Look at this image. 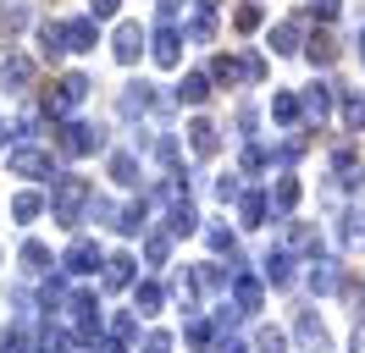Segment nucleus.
Masks as SVG:
<instances>
[{
    "instance_id": "12",
    "label": "nucleus",
    "mask_w": 365,
    "mask_h": 353,
    "mask_svg": "<svg viewBox=\"0 0 365 353\" xmlns=\"http://www.w3.org/2000/svg\"><path fill=\"white\" fill-rule=\"evenodd\" d=\"M260 353H288V342H282V331H260Z\"/></svg>"
},
{
    "instance_id": "4",
    "label": "nucleus",
    "mask_w": 365,
    "mask_h": 353,
    "mask_svg": "<svg viewBox=\"0 0 365 353\" xmlns=\"http://www.w3.org/2000/svg\"><path fill=\"white\" fill-rule=\"evenodd\" d=\"M94 265H100V248H94V243H72L67 270H78V276H83V270H94Z\"/></svg>"
},
{
    "instance_id": "17",
    "label": "nucleus",
    "mask_w": 365,
    "mask_h": 353,
    "mask_svg": "<svg viewBox=\"0 0 365 353\" xmlns=\"http://www.w3.org/2000/svg\"><path fill=\"white\" fill-rule=\"evenodd\" d=\"M17 216H23V221H28V216H39V199L23 194V199H17Z\"/></svg>"
},
{
    "instance_id": "16",
    "label": "nucleus",
    "mask_w": 365,
    "mask_h": 353,
    "mask_svg": "<svg viewBox=\"0 0 365 353\" xmlns=\"http://www.w3.org/2000/svg\"><path fill=\"white\" fill-rule=\"evenodd\" d=\"M294 199H299V188H294V182H288V176H282V182H277V204H282V210H288V204H294Z\"/></svg>"
},
{
    "instance_id": "15",
    "label": "nucleus",
    "mask_w": 365,
    "mask_h": 353,
    "mask_svg": "<svg viewBox=\"0 0 365 353\" xmlns=\"http://www.w3.org/2000/svg\"><path fill=\"white\" fill-rule=\"evenodd\" d=\"M277 116H282V122H294V116H299V105H294V94H277Z\"/></svg>"
},
{
    "instance_id": "7",
    "label": "nucleus",
    "mask_w": 365,
    "mask_h": 353,
    "mask_svg": "<svg viewBox=\"0 0 365 353\" xmlns=\"http://www.w3.org/2000/svg\"><path fill=\"white\" fill-rule=\"evenodd\" d=\"M178 56H182V50H178V33H160V39H155V61L160 66H178Z\"/></svg>"
},
{
    "instance_id": "8",
    "label": "nucleus",
    "mask_w": 365,
    "mask_h": 353,
    "mask_svg": "<svg viewBox=\"0 0 365 353\" xmlns=\"http://www.w3.org/2000/svg\"><path fill=\"white\" fill-rule=\"evenodd\" d=\"M188 132H194V149H200V154H210V149H216V127H210V122H194Z\"/></svg>"
},
{
    "instance_id": "1",
    "label": "nucleus",
    "mask_w": 365,
    "mask_h": 353,
    "mask_svg": "<svg viewBox=\"0 0 365 353\" xmlns=\"http://www.w3.org/2000/svg\"><path fill=\"white\" fill-rule=\"evenodd\" d=\"M56 33H61V50H94V22H89V17H78V22H61Z\"/></svg>"
},
{
    "instance_id": "10",
    "label": "nucleus",
    "mask_w": 365,
    "mask_h": 353,
    "mask_svg": "<svg viewBox=\"0 0 365 353\" xmlns=\"http://www.w3.org/2000/svg\"><path fill=\"white\" fill-rule=\"evenodd\" d=\"M0 78H6V83H28V61H23V56H11V61L0 66Z\"/></svg>"
},
{
    "instance_id": "11",
    "label": "nucleus",
    "mask_w": 365,
    "mask_h": 353,
    "mask_svg": "<svg viewBox=\"0 0 365 353\" xmlns=\"http://www.w3.org/2000/svg\"><path fill=\"white\" fill-rule=\"evenodd\" d=\"M205 94H210V83H205V78H188V83H182V100H188V105H200Z\"/></svg>"
},
{
    "instance_id": "2",
    "label": "nucleus",
    "mask_w": 365,
    "mask_h": 353,
    "mask_svg": "<svg viewBox=\"0 0 365 353\" xmlns=\"http://www.w3.org/2000/svg\"><path fill=\"white\" fill-rule=\"evenodd\" d=\"M83 194H89V182H78V176H67V182H61V194H56V210H61V221H78V204H83Z\"/></svg>"
},
{
    "instance_id": "6",
    "label": "nucleus",
    "mask_w": 365,
    "mask_h": 353,
    "mask_svg": "<svg viewBox=\"0 0 365 353\" xmlns=\"http://www.w3.org/2000/svg\"><path fill=\"white\" fill-rule=\"evenodd\" d=\"M72 154H83V149H100V132L94 127H67V138H61Z\"/></svg>"
},
{
    "instance_id": "14",
    "label": "nucleus",
    "mask_w": 365,
    "mask_h": 353,
    "mask_svg": "<svg viewBox=\"0 0 365 353\" xmlns=\"http://www.w3.org/2000/svg\"><path fill=\"white\" fill-rule=\"evenodd\" d=\"M128 276H133V270H128V260H111V270H106V282H111V287H122Z\"/></svg>"
},
{
    "instance_id": "19",
    "label": "nucleus",
    "mask_w": 365,
    "mask_h": 353,
    "mask_svg": "<svg viewBox=\"0 0 365 353\" xmlns=\"http://www.w3.org/2000/svg\"><path fill=\"white\" fill-rule=\"evenodd\" d=\"M106 11H116V0H94V17H106Z\"/></svg>"
},
{
    "instance_id": "20",
    "label": "nucleus",
    "mask_w": 365,
    "mask_h": 353,
    "mask_svg": "<svg viewBox=\"0 0 365 353\" xmlns=\"http://www.w3.org/2000/svg\"><path fill=\"white\" fill-rule=\"evenodd\" d=\"M360 44H365V33H360Z\"/></svg>"
},
{
    "instance_id": "5",
    "label": "nucleus",
    "mask_w": 365,
    "mask_h": 353,
    "mask_svg": "<svg viewBox=\"0 0 365 353\" xmlns=\"http://www.w3.org/2000/svg\"><path fill=\"white\" fill-rule=\"evenodd\" d=\"M138 50H144V33H138L133 22H128V28L116 33V56H122V61H138Z\"/></svg>"
},
{
    "instance_id": "3",
    "label": "nucleus",
    "mask_w": 365,
    "mask_h": 353,
    "mask_svg": "<svg viewBox=\"0 0 365 353\" xmlns=\"http://www.w3.org/2000/svg\"><path fill=\"white\" fill-rule=\"evenodd\" d=\"M11 172H23V176H45V172H50V154H39V149H17V154H11Z\"/></svg>"
},
{
    "instance_id": "18",
    "label": "nucleus",
    "mask_w": 365,
    "mask_h": 353,
    "mask_svg": "<svg viewBox=\"0 0 365 353\" xmlns=\"http://www.w3.org/2000/svg\"><path fill=\"white\" fill-rule=\"evenodd\" d=\"M144 353H166V337H150V342H144Z\"/></svg>"
},
{
    "instance_id": "13",
    "label": "nucleus",
    "mask_w": 365,
    "mask_h": 353,
    "mask_svg": "<svg viewBox=\"0 0 365 353\" xmlns=\"http://www.w3.org/2000/svg\"><path fill=\"white\" fill-rule=\"evenodd\" d=\"M327 105H332V94L316 83V94H310V116H327Z\"/></svg>"
},
{
    "instance_id": "9",
    "label": "nucleus",
    "mask_w": 365,
    "mask_h": 353,
    "mask_svg": "<svg viewBox=\"0 0 365 353\" xmlns=\"http://www.w3.org/2000/svg\"><path fill=\"white\" fill-rule=\"evenodd\" d=\"M23 22H28V11H23V6H0V28H6V33H17Z\"/></svg>"
}]
</instances>
